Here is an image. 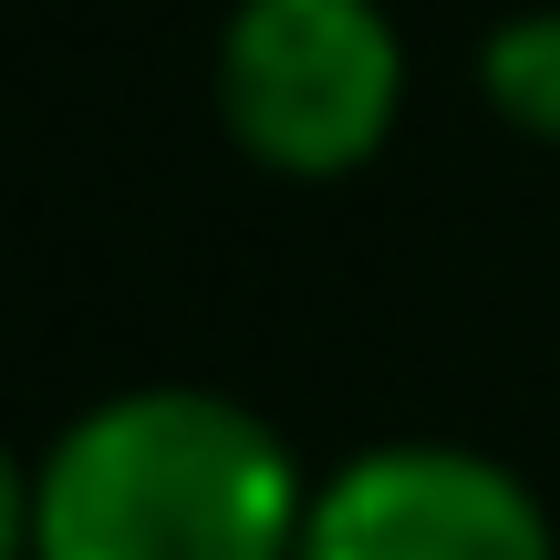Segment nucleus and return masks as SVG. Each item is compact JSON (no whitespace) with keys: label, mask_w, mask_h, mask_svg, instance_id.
<instances>
[{"label":"nucleus","mask_w":560,"mask_h":560,"mask_svg":"<svg viewBox=\"0 0 560 560\" xmlns=\"http://www.w3.org/2000/svg\"><path fill=\"white\" fill-rule=\"evenodd\" d=\"M291 436L219 384H125L52 425L11 499L21 560H301Z\"/></svg>","instance_id":"f257e3e1"},{"label":"nucleus","mask_w":560,"mask_h":560,"mask_svg":"<svg viewBox=\"0 0 560 560\" xmlns=\"http://www.w3.org/2000/svg\"><path fill=\"white\" fill-rule=\"evenodd\" d=\"M478 94L529 145H560V0H529L478 42Z\"/></svg>","instance_id":"20e7f679"},{"label":"nucleus","mask_w":560,"mask_h":560,"mask_svg":"<svg viewBox=\"0 0 560 560\" xmlns=\"http://www.w3.org/2000/svg\"><path fill=\"white\" fill-rule=\"evenodd\" d=\"M219 125L260 177L332 187L405 125V32L384 0H229Z\"/></svg>","instance_id":"f03ea898"},{"label":"nucleus","mask_w":560,"mask_h":560,"mask_svg":"<svg viewBox=\"0 0 560 560\" xmlns=\"http://www.w3.org/2000/svg\"><path fill=\"white\" fill-rule=\"evenodd\" d=\"M301 560H560L540 488L488 446L384 436L312 488Z\"/></svg>","instance_id":"7ed1b4c3"}]
</instances>
